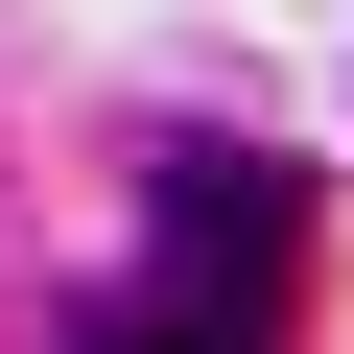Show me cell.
Segmentation results:
<instances>
[{"label": "cell", "mask_w": 354, "mask_h": 354, "mask_svg": "<svg viewBox=\"0 0 354 354\" xmlns=\"http://www.w3.org/2000/svg\"><path fill=\"white\" fill-rule=\"evenodd\" d=\"M283 236H307V165L283 142H189V165H165V307H283Z\"/></svg>", "instance_id": "6da1fadb"}, {"label": "cell", "mask_w": 354, "mask_h": 354, "mask_svg": "<svg viewBox=\"0 0 354 354\" xmlns=\"http://www.w3.org/2000/svg\"><path fill=\"white\" fill-rule=\"evenodd\" d=\"M71 354H260L236 307H118V330H71Z\"/></svg>", "instance_id": "7a4b0ae2"}]
</instances>
